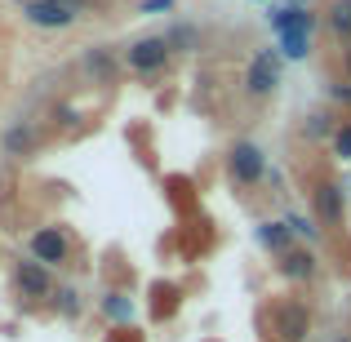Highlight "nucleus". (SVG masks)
<instances>
[{
    "label": "nucleus",
    "mask_w": 351,
    "mask_h": 342,
    "mask_svg": "<svg viewBox=\"0 0 351 342\" xmlns=\"http://www.w3.org/2000/svg\"><path fill=\"white\" fill-rule=\"evenodd\" d=\"M227 178H232L240 191H254L258 182L267 178V151L254 138H236V143L227 147Z\"/></svg>",
    "instance_id": "1"
},
{
    "label": "nucleus",
    "mask_w": 351,
    "mask_h": 342,
    "mask_svg": "<svg viewBox=\"0 0 351 342\" xmlns=\"http://www.w3.org/2000/svg\"><path fill=\"white\" fill-rule=\"evenodd\" d=\"M311 218L320 223V231H334L347 223V191L338 178H316L311 182Z\"/></svg>",
    "instance_id": "2"
},
{
    "label": "nucleus",
    "mask_w": 351,
    "mask_h": 342,
    "mask_svg": "<svg viewBox=\"0 0 351 342\" xmlns=\"http://www.w3.org/2000/svg\"><path fill=\"white\" fill-rule=\"evenodd\" d=\"M9 280H14V293L23 302H53V293H58L49 267H40L36 258H18L14 271H9Z\"/></svg>",
    "instance_id": "3"
},
{
    "label": "nucleus",
    "mask_w": 351,
    "mask_h": 342,
    "mask_svg": "<svg viewBox=\"0 0 351 342\" xmlns=\"http://www.w3.org/2000/svg\"><path fill=\"white\" fill-rule=\"evenodd\" d=\"M276 89H280V53L254 49V58H249V67H245V94L254 98V103H267Z\"/></svg>",
    "instance_id": "4"
},
{
    "label": "nucleus",
    "mask_w": 351,
    "mask_h": 342,
    "mask_svg": "<svg viewBox=\"0 0 351 342\" xmlns=\"http://www.w3.org/2000/svg\"><path fill=\"white\" fill-rule=\"evenodd\" d=\"M76 71H80V80H85V85L112 89L116 80H120V53L112 49V45H89V49L80 53Z\"/></svg>",
    "instance_id": "5"
},
{
    "label": "nucleus",
    "mask_w": 351,
    "mask_h": 342,
    "mask_svg": "<svg viewBox=\"0 0 351 342\" xmlns=\"http://www.w3.org/2000/svg\"><path fill=\"white\" fill-rule=\"evenodd\" d=\"M169 58H173V49H169V40H165V36H143V40H134V45L125 49L129 71H138L143 80L160 76V71L169 67Z\"/></svg>",
    "instance_id": "6"
},
{
    "label": "nucleus",
    "mask_w": 351,
    "mask_h": 342,
    "mask_svg": "<svg viewBox=\"0 0 351 342\" xmlns=\"http://www.w3.org/2000/svg\"><path fill=\"white\" fill-rule=\"evenodd\" d=\"M271 334L280 342H302L311 334V307L302 298H280L271 307Z\"/></svg>",
    "instance_id": "7"
},
{
    "label": "nucleus",
    "mask_w": 351,
    "mask_h": 342,
    "mask_svg": "<svg viewBox=\"0 0 351 342\" xmlns=\"http://www.w3.org/2000/svg\"><path fill=\"white\" fill-rule=\"evenodd\" d=\"M32 258L40 267H67L71 258V240L62 227H36L32 231Z\"/></svg>",
    "instance_id": "8"
},
{
    "label": "nucleus",
    "mask_w": 351,
    "mask_h": 342,
    "mask_svg": "<svg viewBox=\"0 0 351 342\" xmlns=\"http://www.w3.org/2000/svg\"><path fill=\"white\" fill-rule=\"evenodd\" d=\"M276 271L289 284H311L320 276V262H316V254H311V245H293L285 258H276Z\"/></svg>",
    "instance_id": "9"
},
{
    "label": "nucleus",
    "mask_w": 351,
    "mask_h": 342,
    "mask_svg": "<svg viewBox=\"0 0 351 342\" xmlns=\"http://www.w3.org/2000/svg\"><path fill=\"white\" fill-rule=\"evenodd\" d=\"M267 18H271V32L276 36H311V32H316V23H320L316 9H293V5H276Z\"/></svg>",
    "instance_id": "10"
},
{
    "label": "nucleus",
    "mask_w": 351,
    "mask_h": 342,
    "mask_svg": "<svg viewBox=\"0 0 351 342\" xmlns=\"http://www.w3.org/2000/svg\"><path fill=\"white\" fill-rule=\"evenodd\" d=\"M0 151H5V156H18V160L36 156V151H40V129H36L32 120H14V125L0 134Z\"/></svg>",
    "instance_id": "11"
},
{
    "label": "nucleus",
    "mask_w": 351,
    "mask_h": 342,
    "mask_svg": "<svg viewBox=\"0 0 351 342\" xmlns=\"http://www.w3.org/2000/svg\"><path fill=\"white\" fill-rule=\"evenodd\" d=\"M254 240H258V245H263L271 258H285L293 245H298V240H293V231L285 227V218H263V223L254 227Z\"/></svg>",
    "instance_id": "12"
},
{
    "label": "nucleus",
    "mask_w": 351,
    "mask_h": 342,
    "mask_svg": "<svg viewBox=\"0 0 351 342\" xmlns=\"http://www.w3.org/2000/svg\"><path fill=\"white\" fill-rule=\"evenodd\" d=\"M23 18H27L32 27H45V32H67V27L76 23V18L62 14L53 0H23Z\"/></svg>",
    "instance_id": "13"
},
{
    "label": "nucleus",
    "mask_w": 351,
    "mask_h": 342,
    "mask_svg": "<svg viewBox=\"0 0 351 342\" xmlns=\"http://www.w3.org/2000/svg\"><path fill=\"white\" fill-rule=\"evenodd\" d=\"M338 125H343V120L334 112H307L302 116V138H307V143H325V138L338 134Z\"/></svg>",
    "instance_id": "14"
},
{
    "label": "nucleus",
    "mask_w": 351,
    "mask_h": 342,
    "mask_svg": "<svg viewBox=\"0 0 351 342\" xmlns=\"http://www.w3.org/2000/svg\"><path fill=\"white\" fill-rule=\"evenodd\" d=\"M325 27H329V36H338L343 45H351V0H329L325 5Z\"/></svg>",
    "instance_id": "15"
},
{
    "label": "nucleus",
    "mask_w": 351,
    "mask_h": 342,
    "mask_svg": "<svg viewBox=\"0 0 351 342\" xmlns=\"http://www.w3.org/2000/svg\"><path fill=\"white\" fill-rule=\"evenodd\" d=\"M103 316L112 320V325L129 329V320H134V298H129V293H120V289H107L103 293Z\"/></svg>",
    "instance_id": "16"
},
{
    "label": "nucleus",
    "mask_w": 351,
    "mask_h": 342,
    "mask_svg": "<svg viewBox=\"0 0 351 342\" xmlns=\"http://www.w3.org/2000/svg\"><path fill=\"white\" fill-rule=\"evenodd\" d=\"M285 227L293 231L298 245H316V240H320V223H316V218H307V214H293V209H289V214H285Z\"/></svg>",
    "instance_id": "17"
},
{
    "label": "nucleus",
    "mask_w": 351,
    "mask_h": 342,
    "mask_svg": "<svg viewBox=\"0 0 351 342\" xmlns=\"http://www.w3.org/2000/svg\"><path fill=\"white\" fill-rule=\"evenodd\" d=\"M53 311H58L62 320H80V311H85V293H80V289H58V293H53Z\"/></svg>",
    "instance_id": "18"
},
{
    "label": "nucleus",
    "mask_w": 351,
    "mask_h": 342,
    "mask_svg": "<svg viewBox=\"0 0 351 342\" xmlns=\"http://www.w3.org/2000/svg\"><path fill=\"white\" fill-rule=\"evenodd\" d=\"M165 40H169V49L173 53H191V49H200V32L191 23H178L173 32H165Z\"/></svg>",
    "instance_id": "19"
},
{
    "label": "nucleus",
    "mask_w": 351,
    "mask_h": 342,
    "mask_svg": "<svg viewBox=\"0 0 351 342\" xmlns=\"http://www.w3.org/2000/svg\"><path fill=\"white\" fill-rule=\"evenodd\" d=\"M276 53H280V58H289V62H302V58H311V36H280Z\"/></svg>",
    "instance_id": "20"
},
{
    "label": "nucleus",
    "mask_w": 351,
    "mask_h": 342,
    "mask_svg": "<svg viewBox=\"0 0 351 342\" xmlns=\"http://www.w3.org/2000/svg\"><path fill=\"white\" fill-rule=\"evenodd\" d=\"M156 298H160V302H156V307H152V316L156 320H169L173 316V307H178V289H173V284H156Z\"/></svg>",
    "instance_id": "21"
},
{
    "label": "nucleus",
    "mask_w": 351,
    "mask_h": 342,
    "mask_svg": "<svg viewBox=\"0 0 351 342\" xmlns=\"http://www.w3.org/2000/svg\"><path fill=\"white\" fill-rule=\"evenodd\" d=\"M329 147H334V156H338L343 164H351V116L343 120V125H338V134L329 138Z\"/></svg>",
    "instance_id": "22"
},
{
    "label": "nucleus",
    "mask_w": 351,
    "mask_h": 342,
    "mask_svg": "<svg viewBox=\"0 0 351 342\" xmlns=\"http://www.w3.org/2000/svg\"><path fill=\"white\" fill-rule=\"evenodd\" d=\"M325 98L334 107H343V112H351V80H334V85H325Z\"/></svg>",
    "instance_id": "23"
},
{
    "label": "nucleus",
    "mask_w": 351,
    "mask_h": 342,
    "mask_svg": "<svg viewBox=\"0 0 351 342\" xmlns=\"http://www.w3.org/2000/svg\"><path fill=\"white\" fill-rule=\"evenodd\" d=\"M53 5H58V9H62V14H71V18H80V14H85V9H89V5H94V0H53Z\"/></svg>",
    "instance_id": "24"
},
{
    "label": "nucleus",
    "mask_w": 351,
    "mask_h": 342,
    "mask_svg": "<svg viewBox=\"0 0 351 342\" xmlns=\"http://www.w3.org/2000/svg\"><path fill=\"white\" fill-rule=\"evenodd\" d=\"M173 5H178V0H143L138 14H165V9H173Z\"/></svg>",
    "instance_id": "25"
},
{
    "label": "nucleus",
    "mask_w": 351,
    "mask_h": 342,
    "mask_svg": "<svg viewBox=\"0 0 351 342\" xmlns=\"http://www.w3.org/2000/svg\"><path fill=\"white\" fill-rule=\"evenodd\" d=\"M338 71H343V80H351V45L338 49Z\"/></svg>",
    "instance_id": "26"
},
{
    "label": "nucleus",
    "mask_w": 351,
    "mask_h": 342,
    "mask_svg": "<svg viewBox=\"0 0 351 342\" xmlns=\"http://www.w3.org/2000/svg\"><path fill=\"white\" fill-rule=\"evenodd\" d=\"M112 342H143V338H138L134 329H120V334H112Z\"/></svg>",
    "instance_id": "27"
},
{
    "label": "nucleus",
    "mask_w": 351,
    "mask_h": 342,
    "mask_svg": "<svg viewBox=\"0 0 351 342\" xmlns=\"http://www.w3.org/2000/svg\"><path fill=\"white\" fill-rule=\"evenodd\" d=\"M334 342H351V334H338V338H334Z\"/></svg>",
    "instance_id": "28"
}]
</instances>
